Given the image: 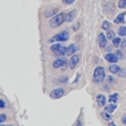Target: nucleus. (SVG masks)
Listing matches in <instances>:
<instances>
[{
	"label": "nucleus",
	"instance_id": "f257e3e1",
	"mask_svg": "<svg viewBox=\"0 0 126 126\" xmlns=\"http://www.w3.org/2000/svg\"><path fill=\"white\" fill-rule=\"evenodd\" d=\"M65 16L66 13L65 12H60L58 15H55V17H53L52 19L50 20V26L52 28H58L61 24H63L65 22Z\"/></svg>",
	"mask_w": 126,
	"mask_h": 126
},
{
	"label": "nucleus",
	"instance_id": "f03ea898",
	"mask_svg": "<svg viewBox=\"0 0 126 126\" xmlns=\"http://www.w3.org/2000/svg\"><path fill=\"white\" fill-rule=\"evenodd\" d=\"M105 78H106V76H105V70H104V67L97 66L95 70H94L93 81L95 83H102L103 81H104Z\"/></svg>",
	"mask_w": 126,
	"mask_h": 126
},
{
	"label": "nucleus",
	"instance_id": "7ed1b4c3",
	"mask_svg": "<svg viewBox=\"0 0 126 126\" xmlns=\"http://www.w3.org/2000/svg\"><path fill=\"white\" fill-rule=\"evenodd\" d=\"M69 37H70L69 31H67V30H63L60 33L55 34L54 37L51 38L50 42H51V43H53V42H64V41H66V40L69 39Z\"/></svg>",
	"mask_w": 126,
	"mask_h": 126
},
{
	"label": "nucleus",
	"instance_id": "20e7f679",
	"mask_svg": "<svg viewBox=\"0 0 126 126\" xmlns=\"http://www.w3.org/2000/svg\"><path fill=\"white\" fill-rule=\"evenodd\" d=\"M64 94H65L64 89H62V87H58V89H54V90H53V91L50 93V97H51V98H54V100H57V98L62 97Z\"/></svg>",
	"mask_w": 126,
	"mask_h": 126
},
{
	"label": "nucleus",
	"instance_id": "39448f33",
	"mask_svg": "<svg viewBox=\"0 0 126 126\" xmlns=\"http://www.w3.org/2000/svg\"><path fill=\"white\" fill-rule=\"evenodd\" d=\"M66 64H67L66 59L60 57V58H58V59L54 60V62H53V67H54V69H60V67L65 66Z\"/></svg>",
	"mask_w": 126,
	"mask_h": 126
},
{
	"label": "nucleus",
	"instance_id": "423d86ee",
	"mask_svg": "<svg viewBox=\"0 0 126 126\" xmlns=\"http://www.w3.org/2000/svg\"><path fill=\"white\" fill-rule=\"evenodd\" d=\"M97 42H98V46H100V48L104 49L105 47H106L107 38H106V35H105L103 32L98 33V35H97Z\"/></svg>",
	"mask_w": 126,
	"mask_h": 126
},
{
	"label": "nucleus",
	"instance_id": "0eeeda50",
	"mask_svg": "<svg viewBox=\"0 0 126 126\" xmlns=\"http://www.w3.org/2000/svg\"><path fill=\"white\" fill-rule=\"evenodd\" d=\"M105 60H106L107 62H110L111 64H113V63H116L118 61V57L116 55V53H112V52H109L106 55H105Z\"/></svg>",
	"mask_w": 126,
	"mask_h": 126
},
{
	"label": "nucleus",
	"instance_id": "6e6552de",
	"mask_svg": "<svg viewBox=\"0 0 126 126\" xmlns=\"http://www.w3.org/2000/svg\"><path fill=\"white\" fill-rule=\"evenodd\" d=\"M79 50V46L76 43H71L69 47H67L66 50V54L67 55H73L76 53V51Z\"/></svg>",
	"mask_w": 126,
	"mask_h": 126
},
{
	"label": "nucleus",
	"instance_id": "1a4fd4ad",
	"mask_svg": "<svg viewBox=\"0 0 126 126\" xmlns=\"http://www.w3.org/2000/svg\"><path fill=\"white\" fill-rule=\"evenodd\" d=\"M80 61V55L79 54H73L71 57V59H70V62H69V65L71 69H74V67L76 66V64L79 63Z\"/></svg>",
	"mask_w": 126,
	"mask_h": 126
},
{
	"label": "nucleus",
	"instance_id": "9d476101",
	"mask_svg": "<svg viewBox=\"0 0 126 126\" xmlns=\"http://www.w3.org/2000/svg\"><path fill=\"white\" fill-rule=\"evenodd\" d=\"M96 102H97L98 106H105L106 105V97L103 94H97L96 96Z\"/></svg>",
	"mask_w": 126,
	"mask_h": 126
},
{
	"label": "nucleus",
	"instance_id": "9b49d317",
	"mask_svg": "<svg viewBox=\"0 0 126 126\" xmlns=\"http://www.w3.org/2000/svg\"><path fill=\"white\" fill-rule=\"evenodd\" d=\"M75 16H76V10H72L70 12H67L66 16H65V22H72L74 20V18H75Z\"/></svg>",
	"mask_w": 126,
	"mask_h": 126
},
{
	"label": "nucleus",
	"instance_id": "f8f14e48",
	"mask_svg": "<svg viewBox=\"0 0 126 126\" xmlns=\"http://www.w3.org/2000/svg\"><path fill=\"white\" fill-rule=\"evenodd\" d=\"M125 15H126L125 12H121L120 15L114 19V23H117V24L118 23H124L125 22Z\"/></svg>",
	"mask_w": 126,
	"mask_h": 126
},
{
	"label": "nucleus",
	"instance_id": "ddd939ff",
	"mask_svg": "<svg viewBox=\"0 0 126 126\" xmlns=\"http://www.w3.org/2000/svg\"><path fill=\"white\" fill-rule=\"evenodd\" d=\"M109 70H110V72H111L112 74H117L118 72H120L121 67L118 66L116 63H113V64H111V65L109 66Z\"/></svg>",
	"mask_w": 126,
	"mask_h": 126
},
{
	"label": "nucleus",
	"instance_id": "4468645a",
	"mask_svg": "<svg viewBox=\"0 0 126 126\" xmlns=\"http://www.w3.org/2000/svg\"><path fill=\"white\" fill-rule=\"evenodd\" d=\"M115 110H116V104L115 103H111V104L105 105V111H106L107 113H110V114H112Z\"/></svg>",
	"mask_w": 126,
	"mask_h": 126
},
{
	"label": "nucleus",
	"instance_id": "2eb2a0df",
	"mask_svg": "<svg viewBox=\"0 0 126 126\" xmlns=\"http://www.w3.org/2000/svg\"><path fill=\"white\" fill-rule=\"evenodd\" d=\"M66 50H67V47H62L61 49H60L58 52H55L54 54L57 55V57H63V55H66Z\"/></svg>",
	"mask_w": 126,
	"mask_h": 126
},
{
	"label": "nucleus",
	"instance_id": "dca6fc26",
	"mask_svg": "<svg viewBox=\"0 0 126 126\" xmlns=\"http://www.w3.org/2000/svg\"><path fill=\"white\" fill-rule=\"evenodd\" d=\"M117 33L120 37H126V26H123V27H120L117 30Z\"/></svg>",
	"mask_w": 126,
	"mask_h": 126
},
{
	"label": "nucleus",
	"instance_id": "f3484780",
	"mask_svg": "<svg viewBox=\"0 0 126 126\" xmlns=\"http://www.w3.org/2000/svg\"><path fill=\"white\" fill-rule=\"evenodd\" d=\"M62 44L60 43V42H58V43H55V44H53V46H51V51H53V52H58V51L60 50V49L62 48Z\"/></svg>",
	"mask_w": 126,
	"mask_h": 126
},
{
	"label": "nucleus",
	"instance_id": "a211bd4d",
	"mask_svg": "<svg viewBox=\"0 0 126 126\" xmlns=\"http://www.w3.org/2000/svg\"><path fill=\"white\" fill-rule=\"evenodd\" d=\"M117 98H118V93H113L110 95V103H116L117 102Z\"/></svg>",
	"mask_w": 126,
	"mask_h": 126
},
{
	"label": "nucleus",
	"instance_id": "6ab92c4d",
	"mask_svg": "<svg viewBox=\"0 0 126 126\" xmlns=\"http://www.w3.org/2000/svg\"><path fill=\"white\" fill-rule=\"evenodd\" d=\"M106 38H107L109 40H112V41H113V40L116 38V37H115V32H114L113 30H111V29H110V30L107 31V35H106Z\"/></svg>",
	"mask_w": 126,
	"mask_h": 126
},
{
	"label": "nucleus",
	"instance_id": "aec40b11",
	"mask_svg": "<svg viewBox=\"0 0 126 126\" xmlns=\"http://www.w3.org/2000/svg\"><path fill=\"white\" fill-rule=\"evenodd\" d=\"M102 117L104 118L105 121H111L112 120V114H110V113H107L106 111H104V112H102Z\"/></svg>",
	"mask_w": 126,
	"mask_h": 126
},
{
	"label": "nucleus",
	"instance_id": "412c9836",
	"mask_svg": "<svg viewBox=\"0 0 126 126\" xmlns=\"http://www.w3.org/2000/svg\"><path fill=\"white\" fill-rule=\"evenodd\" d=\"M57 12H58V9H50V10H47L46 11V17L49 18L50 16L57 15Z\"/></svg>",
	"mask_w": 126,
	"mask_h": 126
},
{
	"label": "nucleus",
	"instance_id": "4be33fe9",
	"mask_svg": "<svg viewBox=\"0 0 126 126\" xmlns=\"http://www.w3.org/2000/svg\"><path fill=\"white\" fill-rule=\"evenodd\" d=\"M102 29H103V30L109 31L110 29H111V23H110L109 21H103V23H102Z\"/></svg>",
	"mask_w": 126,
	"mask_h": 126
},
{
	"label": "nucleus",
	"instance_id": "5701e85b",
	"mask_svg": "<svg viewBox=\"0 0 126 126\" xmlns=\"http://www.w3.org/2000/svg\"><path fill=\"white\" fill-rule=\"evenodd\" d=\"M117 6L120 9H126V0H118Z\"/></svg>",
	"mask_w": 126,
	"mask_h": 126
},
{
	"label": "nucleus",
	"instance_id": "b1692460",
	"mask_svg": "<svg viewBox=\"0 0 126 126\" xmlns=\"http://www.w3.org/2000/svg\"><path fill=\"white\" fill-rule=\"evenodd\" d=\"M121 42H122V39H121V38H115V39L113 40V46L114 47H120Z\"/></svg>",
	"mask_w": 126,
	"mask_h": 126
},
{
	"label": "nucleus",
	"instance_id": "393cba45",
	"mask_svg": "<svg viewBox=\"0 0 126 126\" xmlns=\"http://www.w3.org/2000/svg\"><path fill=\"white\" fill-rule=\"evenodd\" d=\"M115 53H116V55L118 57V59H124V58H125V53L123 52L122 50H117Z\"/></svg>",
	"mask_w": 126,
	"mask_h": 126
},
{
	"label": "nucleus",
	"instance_id": "a878e982",
	"mask_svg": "<svg viewBox=\"0 0 126 126\" xmlns=\"http://www.w3.org/2000/svg\"><path fill=\"white\" fill-rule=\"evenodd\" d=\"M117 74L121 76V78H125L126 76V69H121Z\"/></svg>",
	"mask_w": 126,
	"mask_h": 126
},
{
	"label": "nucleus",
	"instance_id": "bb28decb",
	"mask_svg": "<svg viewBox=\"0 0 126 126\" xmlns=\"http://www.w3.org/2000/svg\"><path fill=\"white\" fill-rule=\"evenodd\" d=\"M67 80H69V78H67V76H61V78L59 79V82L60 83H66Z\"/></svg>",
	"mask_w": 126,
	"mask_h": 126
},
{
	"label": "nucleus",
	"instance_id": "cd10ccee",
	"mask_svg": "<svg viewBox=\"0 0 126 126\" xmlns=\"http://www.w3.org/2000/svg\"><path fill=\"white\" fill-rule=\"evenodd\" d=\"M6 118H7L6 114H0V124H1V123H3L4 121H6Z\"/></svg>",
	"mask_w": 126,
	"mask_h": 126
},
{
	"label": "nucleus",
	"instance_id": "c85d7f7f",
	"mask_svg": "<svg viewBox=\"0 0 126 126\" xmlns=\"http://www.w3.org/2000/svg\"><path fill=\"white\" fill-rule=\"evenodd\" d=\"M121 49H125L126 48V39H123L122 42H121Z\"/></svg>",
	"mask_w": 126,
	"mask_h": 126
},
{
	"label": "nucleus",
	"instance_id": "c756f323",
	"mask_svg": "<svg viewBox=\"0 0 126 126\" xmlns=\"http://www.w3.org/2000/svg\"><path fill=\"white\" fill-rule=\"evenodd\" d=\"M62 1H63V3L64 4H72L75 0H62Z\"/></svg>",
	"mask_w": 126,
	"mask_h": 126
},
{
	"label": "nucleus",
	"instance_id": "7c9ffc66",
	"mask_svg": "<svg viewBox=\"0 0 126 126\" xmlns=\"http://www.w3.org/2000/svg\"><path fill=\"white\" fill-rule=\"evenodd\" d=\"M4 107H6V102L0 98V109H4Z\"/></svg>",
	"mask_w": 126,
	"mask_h": 126
},
{
	"label": "nucleus",
	"instance_id": "2f4dec72",
	"mask_svg": "<svg viewBox=\"0 0 126 126\" xmlns=\"http://www.w3.org/2000/svg\"><path fill=\"white\" fill-rule=\"evenodd\" d=\"M122 123L124 125H126V114H124V115H123V117H122Z\"/></svg>",
	"mask_w": 126,
	"mask_h": 126
},
{
	"label": "nucleus",
	"instance_id": "473e14b6",
	"mask_svg": "<svg viewBox=\"0 0 126 126\" xmlns=\"http://www.w3.org/2000/svg\"><path fill=\"white\" fill-rule=\"evenodd\" d=\"M78 29H79V24H74V26H73V30L76 31Z\"/></svg>",
	"mask_w": 126,
	"mask_h": 126
},
{
	"label": "nucleus",
	"instance_id": "72a5a7b5",
	"mask_svg": "<svg viewBox=\"0 0 126 126\" xmlns=\"http://www.w3.org/2000/svg\"><path fill=\"white\" fill-rule=\"evenodd\" d=\"M109 126H116L114 122H109Z\"/></svg>",
	"mask_w": 126,
	"mask_h": 126
},
{
	"label": "nucleus",
	"instance_id": "f704fd0d",
	"mask_svg": "<svg viewBox=\"0 0 126 126\" xmlns=\"http://www.w3.org/2000/svg\"><path fill=\"white\" fill-rule=\"evenodd\" d=\"M107 78H109V81H110V82H111V81L113 82V81H114V79L112 78V76H107Z\"/></svg>",
	"mask_w": 126,
	"mask_h": 126
},
{
	"label": "nucleus",
	"instance_id": "c9c22d12",
	"mask_svg": "<svg viewBox=\"0 0 126 126\" xmlns=\"http://www.w3.org/2000/svg\"><path fill=\"white\" fill-rule=\"evenodd\" d=\"M107 50L111 51V50H112V46H109V47H107Z\"/></svg>",
	"mask_w": 126,
	"mask_h": 126
},
{
	"label": "nucleus",
	"instance_id": "e433bc0d",
	"mask_svg": "<svg viewBox=\"0 0 126 126\" xmlns=\"http://www.w3.org/2000/svg\"><path fill=\"white\" fill-rule=\"evenodd\" d=\"M78 125L79 126H82V124H81V121H78Z\"/></svg>",
	"mask_w": 126,
	"mask_h": 126
},
{
	"label": "nucleus",
	"instance_id": "4c0bfd02",
	"mask_svg": "<svg viewBox=\"0 0 126 126\" xmlns=\"http://www.w3.org/2000/svg\"><path fill=\"white\" fill-rule=\"evenodd\" d=\"M0 126H6V125H2V124H0Z\"/></svg>",
	"mask_w": 126,
	"mask_h": 126
},
{
	"label": "nucleus",
	"instance_id": "58836bf2",
	"mask_svg": "<svg viewBox=\"0 0 126 126\" xmlns=\"http://www.w3.org/2000/svg\"><path fill=\"white\" fill-rule=\"evenodd\" d=\"M6 126H13V125H6Z\"/></svg>",
	"mask_w": 126,
	"mask_h": 126
}]
</instances>
